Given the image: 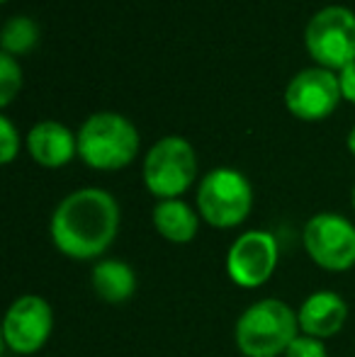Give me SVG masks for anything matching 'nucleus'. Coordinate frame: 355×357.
Returning a JSON list of instances; mask_svg holds the SVG:
<instances>
[{
	"mask_svg": "<svg viewBox=\"0 0 355 357\" xmlns=\"http://www.w3.org/2000/svg\"><path fill=\"white\" fill-rule=\"evenodd\" d=\"M119 231V204L107 190L83 188L66 195L54 209L49 234L59 253L71 260L100 258Z\"/></svg>",
	"mask_w": 355,
	"mask_h": 357,
	"instance_id": "nucleus-1",
	"label": "nucleus"
},
{
	"mask_svg": "<svg viewBox=\"0 0 355 357\" xmlns=\"http://www.w3.org/2000/svg\"><path fill=\"white\" fill-rule=\"evenodd\" d=\"M297 335V311L282 299L256 301L234 326V340L243 357H280Z\"/></svg>",
	"mask_w": 355,
	"mask_h": 357,
	"instance_id": "nucleus-2",
	"label": "nucleus"
},
{
	"mask_svg": "<svg viewBox=\"0 0 355 357\" xmlns=\"http://www.w3.org/2000/svg\"><path fill=\"white\" fill-rule=\"evenodd\" d=\"M139 132L119 112H103L90 114L78 129V155L86 165L95 170H122L137 158L139 153Z\"/></svg>",
	"mask_w": 355,
	"mask_h": 357,
	"instance_id": "nucleus-3",
	"label": "nucleus"
},
{
	"mask_svg": "<svg viewBox=\"0 0 355 357\" xmlns=\"http://www.w3.org/2000/svg\"><path fill=\"white\" fill-rule=\"evenodd\" d=\"M253 209V188L234 168H214L197 185V214L214 229H234Z\"/></svg>",
	"mask_w": 355,
	"mask_h": 357,
	"instance_id": "nucleus-4",
	"label": "nucleus"
},
{
	"mask_svg": "<svg viewBox=\"0 0 355 357\" xmlns=\"http://www.w3.org/2000/svg\"><path fill=\"white\" fill-rule=\"evenodd\" d=\"M197 178V153L183 137H163L144 158V185L158 199H180Z\"/></svg>",
	"mask_w": 355,
	"mask_h": 357,
	"instance_id": "nucleus-5",
	"label": "nucleus"
},
{
	"mask_svg": "<svg viewBox=\"0 0 355 357\" xmlns=\"http://www.w3.org/2000/svg\"><path fill=\"white\" fill-rule=\"evenodd\" d=\"M304 47L319 66L346 68L355 61V13L346 5L317 10L304 27Z\"/></svg>",
	"mask_w": 355,
	"mask_h": 357,
	"instance_id": "nucleus-6",
	"label": "nucleus"
},
{
	"mask_svg": "<svg viewBox=\"0 0 355 357\" xmlns=\"http://www.w3.org/2000/svg\"><path fill=\"white\" fill-rule=\"evenodd\" d=\"M302 243L309 258L328 273H346L355 265V226L341 214H314L304 224Z\"/></svg>",
	"mask_w": 355,
	"mask_h": 357,
	"instance_id": "nucleus-7",
	"label": "nucleus"
},
{
	"mask_svg": "<svg viewBox=\"0 0 355 357\" xmlns=\"http://www.w3.org/2000/svg\"><path fill=\"white\" fill-rule=\"evenodd\" d=\"M341 83L331 68L309 66L289 78L285 88V107L292 117L319 122L333 114L341 102Z\"/></svg>",
	"mask_w": 355,
	"mask_h": 357,
	"instance_id": "nucleus-8",
	"label": "nucleus"
},
{
	"mask_svg": "<svg viewBox=\"0 0 355 357\" xmlns=\"http://www.w3.org/2000/svg\"><path fill=\"white\" fill-rule=\"evenodd\" d=\"M54 331V311L44 296L24 294L10 304L3 319V343L15 355H34Z\"/></svg>",
	"mask_w": 355,
	"mask_h": 357,
	"instance_id": "nucleus-9",
	"label": "nucleus"
},
{
	"mask_svg": "<svg viewBox=\"0 0 355 357\" xmlns=\"http://www.w3.org/2000/svg\"><path fill=\"white\" fill-rule=\"evenodd\" d=\"M280 248L273 234L253 229L241 234L227 253V275L241 289H258L273 278Z\"/></svg>",
	"mask_w": 355,
	"mask_h": 357,
	"instance_id": "nucleus-10",
	"label": "nucleus"
},
{
	"mask_svg": "<svg viewBox=\"0 0 355 357\" xmlns=\"http://www.w3.org/2000/svg\"><path fill=\"white\" fill-rule=\"evenodd\" d=\"M299 333L326 340L343 331L348 321V304L341 294L331 289H322L309 294L297 309Z\"/></svg>",
	"mask_w": 355,
	"mask_h": 357,
	"instance_id": "nucleus-11",
	"label": "nucleus"
},
{
	"mask_svg": "<svg viewBox=\"0 0 355 357\" xmlns=\"http://www.w3.org/2000/svg\"><path fill=\"white\" fill-rule=\"evenodd\" d=\"M27 151L34 163L44 168H61L78 153V137L66 124L44 119L27 132Z\"/></svg>",
	"mask_w": 355,
	"mask_h": 357,
	"instance_id": "nucleus-12",
	"label": "nucleus"
},
{
	"mask_svg": "<svg viewBox=\"0 0 355 357\" xmlns=\"http://www.w3.org/2000/svg\"><path fill=\"white\" fill-rule=\"evenodd\" d=\"M153 226L168 243H190L199 229V214L183 199H161L153 207Z\"/></svg>",
	"mask_w": 355,
	"mask_h": 357,
	"instance_id": "nucleus-13",
	"label": "nucleus"
},
{
	"mask_svg": "<svg viewBox=\"0 0 355 357\" xmlns=\"http://www.w3.org/2000/svg\"><path fill=\"white\" fill-rule=\"evenodd\" d=\"M93 289L107 304H124L134 296L137 291V273L132 270V265L122 263V260H100L93 268Z\"/></svg>",
	"mask_w": 355,
	"mask_h": 357,
	"instance_id": "nucleus-14",
	"label": "nucleus"
},
{
	"mask_svg": "<svg viewBox=\"0 0 355 357\" xmlns=\"http://www.w3.org/2000/svg\"><path fill=\"white\" fill-rule=\"evenodd\" d=\"M39 42V27L32 17L27 15H13L5 20L3 29H0V47L10 56H22L29 54Z\"/></svg>",
	"mask_w": 355,
	"mask_h": 357,
	"instance_id": "nucleus-15",
	"label": "nucleus"
},
{
	"mask_svg": "<svg viewBox=\"0 0 355 357\" xmlns=\"http://www.w3.org/2000/svg\"><path fill=\"white\" fill-rule=\"evenodd\" d=\"M22 88V68L10 54H0V105L8 107Z\"/></svg>",
	"mask_w": 355,
	"mask_h": 357,
	"instance_id": "nucleus-16",
	"label": "nucleus"
},
{
	"mask_svg": "<svg viewBox=\"0 0 355 357\" xmlns=\"http://www.w3.org/2000/svg\"><path fill=\"white\" fill-rule=\"evenodd\" d=\"M20 151V134L15 129V124L10 122V117H0V160L5 165L13 163L15 155Z\"/></svg>",
	"mask_w": 355,
	"mask_h": 357,
	"instance_id": "nucleus-17",
	"label": "nucleus"
},
{
	"mask_svg": "<svg viewBox=\"0 0 355 357\" xmlns=\"http://www.w3.org/2000/svg\"><path fill=\"white\" fill-rule=\"evenodd\" d=\"M282 357H328V355H326V345H324V340L299 333L297 338L289 343V348L285 350Z\"/></svg>",
	"mask_w": 355,
	"mask_h": 357,
	"instance_id": "nucleus-18",
	"label": "nucleus"
},
{
	"mask_svg": "<svg viewBox=\"0 0 355 357\" xmlns=\"http://www.w3.org/2000/svg\"><path fill=\"white\" fill-rule=\"evenodd\" d=\"M338 83H341L343 100H348V102L355 105V61L338 71Z\"/></svg>",
	"mask_w": 355,
	"mask_h": 357,
	"instance_id": "nucleus-19",
	"label": "nucleus"
},
{
	"mask_svg": "<svg viewBox=\"0 0 355 357\" xmlns=\"http://www.w3.org/2000/svg\"><path fill=\"white\" fill-rule=\"evenodd\" d=\"M346 146H348V151H351V153L355 155V127H351V132H348Z\"/></svg>",
	"mask_w": 355,
	"mask_h": 357,
	"instance_id": "nucleus-20",
	"label": "nucleus"
},
{
	"mask_svg": "<svg viewBox=\"0 0 355 357\" xmlns=\"http://www.w3.org/2000/svg\"><path fill=\"white\" fill-rule=\"evenodd\" d=\"M353 209H355V185H353Z\"/></svg>",
	"mask_w": 355,
	"mask_h": 357,
	"instance_id": "nucleus-21",
	"label": "nucleus"
},
{
	"mask_svg": "<svg viewBox=\"0 0 355 357\" xmlns=\"http://www.w3.org/2000/svg\"><path fill=\"white\" fill-rule=\"evenodd\" d=\"M3 3H8V0H3Z\"/></svg>",
	"mask_w": 355,
	"mask_h": 357,
	"instance_id": "nucleus-22",
	"label": "nucleus"
}]
</instances>
